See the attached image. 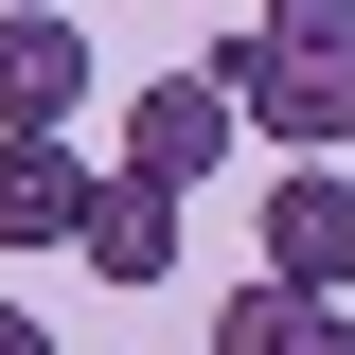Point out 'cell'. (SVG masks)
Here are the masks:
<instances>
[{
  "label": "cell",
  "instance_id": "1",
  "mask_svg": "<svg viewBox=\"0 0 355 355\" xmlns=\"http://www.w3.org/2000/svg\"><path fill=\"white\" fill-rule=\"evenodd\" d=\"M196 71L249 107V142H302V160H338V142H355V0H266L249 36H214Z\"/></svg>",
  "mask_w": 355,
  "mask_h": 355
},
{
  "label": "cell",
  "instance_id": "2",
  "mask_svg": "<svg viewBox=\"0 0 355 355\" xmlns=\"http://www.w3.org/2000/svg\"><path fill=\"white\" fill-rule=\"evenodd\" d=\"M266 284L355 302V178L338 160H284V178H266Z\"/></svg>",
  "mask_w": 355,
  "mask_h": 355
},
{
  "label": "cell",
  "instance_id": "3",
  "mask_svg": "<svg viewBox=\"0 0 355 355\" xmlns=\"http://www.w3.org/2000/svg\"><path fill=\"white\" fill-rule=\"evenodd\" d=\"M231 142H249V107H231L214 71H160V89L125 107V178H160V196H196V178H214Z\"/></svg>",
  "mask_w": 355,
  "mask_h": 355
},
{
  "label": "cell",
  "instance_id": "4",
  "mask_svg": "<svg viewBox=\"0 0 355 355\" xmlns=\"http://www.w3.org/2000/svg\"><path fill=\"white\" fill-rule=\"evenodd\" d=\"M89 107V18H0V142H71Z\"/></svg>",
  "mask_w": 355,
  "mask_h": 355
},
{
  "label": "cell",
  "instance_id": "5",
  "mask_svg": "<svg viewBox=\"0 0 355 355\" xmlns=\"http://www.w3.org/2000/svg\"><path fill=\"white\" fill-rule=\"evenodd\" d=\"M178 214H196V196H160V178H125V160H107V196H89L71 266H89V284H178Z\"/></svg>",
  "mask_w": 355,
  "mask_h": 355
},
{
  "label": "cell",
  "instance_id": "6",
  "mask_svg": "<svg viewBox=\"0 0 355 355\" xmlns=\"http://www.w3.org/2000/svg\"><path fill=\"white\" fill-rule=\"evenodd\" d=\"M89 196H107V160H89V142H0V249H71Z\"/></svg>",
  "mask_w": 355,
  "mask_h": 355
},
{
  "label": "cell",
  "instance_id": "7",
  "mask_svg": "<svg viewBox=\"0 0 355 355\" xmlns=\"http://www.w3.org/2000/svg\"><path fill=\"white\" fill-rule=\"evenodd\" d=\"M302 284H231V302H214V355H302Z\"/></svg>",
  "mask_w": 355,
  "mask_h": 355
},
{
  "label": "cell",
  "instance_id": "8",
  "mask_svg": "<svg viewBox=\"0 0 355 355\" xmlns=\"http://www.w3.org/2000/svg\"><path fill=\"white\" fill-rule=\"evenodd\" d=\"M0 355H53V320H36V302H0Z\"/></svg>",
  "mask_w": 355,
  "mask_h": 355
},
{
  "label": "cell",
  "instance_id": "9",
  "mask_svg": "<svg viewBox=\"0 0 355 355\" xmlns=\"http://www.w3.org/2000/svg\"><path fill=\"white\" fill-rule=\"evenodd\" d=\"M302 355H355V302H320V320H302Z\"/></svg>",
  "mask_w": 355,
  "mask_h": 355
},
{
  "label": "cell",
  "instance_id": "10",
  "mask_svg": "<svg viewBox=\"0 0 355 355\" xmlns=\"http://www.w3.org/2000/svg\"><path fill=\"white\" fill-rule=\"evenodd\" d=\"M0 18H71V0H0Z\"/></svg>",
  "mask_w": 355,
  "mask_h": 355
}]
</instances>
